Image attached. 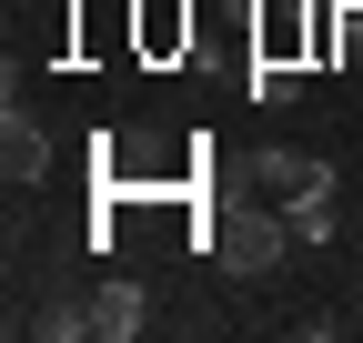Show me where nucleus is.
Segmentation results:
<instances>
[{"instance_id":"nucleus-1","label":"nucleus","mask_w":363,"mask_h":343,"mask_svg":"<svg viewBox=\"0 0 363 343\" xmlns=\"http://www.w3.org/2000/svg\"><path fill=\"white\" fill-rule=\"evenodd\" d=\"M293 252H303V242H293V223H283V202H252V212H233V223L212 232V263L233 273V283H272Z\"/></svg>"},{"instance_id":"nucleus-2","label":"nucleus","mask_w":363,"mask_h":343,"mask_svg":"<svg viewBox=\"0 0 363 343\" xmlns=\"http://www.w3.org/2000/svg\"><path fill=\"white\" fill-rule=\"evenodd\" d=\"M51 132H40V111H21V91L11 101H0V182H11V192H40V182H51Z\"/></svg>"},{"instance_id":"nucleus-3","label":"nucleus","mask_w":363,"mask_h":343,"mask_svg":"<svg viewBox=\"0 0 363 343\" xmlns=\"http://www.w3.org/2000/svg\"><path fill=\"white\" fill-rule=\"evenodd\" d=\"M142 323H152V293L131 283V273H111L101 293H91V333H101V343H131Z\"/></svg>"},{"instance_id":"nucleus-4","label":"nucleus","mask_w":363,"mask_h":343,"mask_svg":"<svg viewBox=\"0 0 363 343\" xmlns=\"http://www.w3.org/2000/svg\"><path fill=\"white\" fill-rule=\"evenodd\" d=\"M283 223H293V242H303V252H333V242H343V223H333V182L283 192Z\"/></svg>"},{"instance_id":"nucleus-5","label":"nucleus","mask_w":363,"mask_h":343,"mask_svg":"<svg viewBox=\"0 0 363 343\" xmlns=\"http://www.w3.org/2000/svg\"><path fill=\"white\" fill-rule=\"evenodd\" d=\"M242 91H252L262 111H283V101H303V71H293L283 51H272V61H252V71H242Z\"/></svg>"},{"instance_id":"nucleus-6","label":"nucleus","mask_w":363,"mask_h":343,"mask_svg":"<svg viewBox=\"0 0 363 343\" xmlns=\"http://www.w3.org/2000/svg\"><path fill=\"white\" fill-rule=\"evenodd\" d=\"M30 333H40V343H81V333H91V303H40Z\"/></svg>"},{"instance_id":"nucleus-7","label":"nucleus","mask_w":363,"mask_h":343,"mask_svg":"<svg viewBox=\"0 0 363 343\" xmlns=\"http://www.w3.org/2000/svg\"><path fill=\"white\" fill-rule=\"evenodd\" d=\"M11 11H21V0H11Z\"/></svg>"}]
</instances>
